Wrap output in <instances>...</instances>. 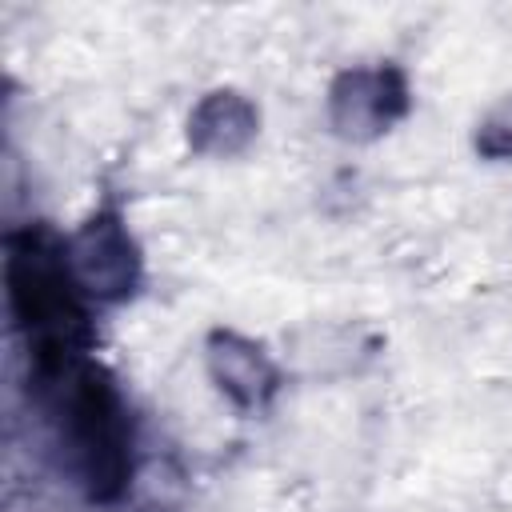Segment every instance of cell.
<instances>
[{
    "mask_svg": "<svg viewBox=\"0 0 512 512\" xmlns=\"http://www.w3.org/2000/svg\"><path fill=\"white\" fill-rule=\"evenodd\" d=\"M4 288L12 316L28 336L32 368H48L88 352V304L68 276L60 232H52L48 224L12 232L4 240Z\"/></svg>",
    "mask_w": 512,
    "mask_h": 512,
    "instance_id": "2",
    "label": "cell"
},
{
    "mask_svg": "<svg viewBox=\"0 0 512 512\" xmlns=\"http://www.w3.org/2000/svg\"><path fill=\"white\" fill-rule=\"evenodd\" d=\"M412 112L408 72L392 60L340 68L324 92V116L336 140L376 144Z\"/></svg>",
    "mask_w": 512,
    "mask_h": 512,
    "instance_id": "4",
    "label": "cell"
},
{
    "mask_svg": "<svg viewBox=\"0 0 512 512\" xmlns=\"http://www.w3.org/2000/svg\"><path fill=\"white\" fill-rule=\"evenodd\" d=\"M64 264L88 308L128 304L144 284L140 240L132 236L124 212L112 204L92 208L72 232H64Z\"/></svg>",
    "mask_w": 512,
    "mask_h": 512,
    "instance_id": "3",
    "label": "cell"
},
{
    "mask_svg": "<svg viewBox=\"0 0 512 512\" xmlns=\"http://www.w3.org/2000/svg\"><path fill=\"white\" fill-rule=\"evenodd\" d=\"M472 152L488 164H512V88L500 92L472 124Z\"/></svg>",
    "mask_w": 512,
    "mask_h": 512,
    "instance_id": "7",
    "label": "cell"
},
{
    "mask_svg": "<svg viewBox=\"0 0 512 512\" xmlns=\"http://www.w3.org/2000/svg\"><path fill=\"white\" fill-rule=\"evenodd\" d=\"M204 372L212 388L240 412V416H260L272 408V400L284 388V368L280 360L252 340L240 328H212L204 336Z\"/></svg>",
    "mask_w": 512,
    "mask_h": 512,
    "instance_id": "5",
    "label": "cell"
},
{
    "mask_svg": "<svg viewBox=\"0 0 512 512\" xmlns=\"http://www.w3.org/2000/svg\"><path fill=\"white\" fill-rule=\"evenodd\" d=\"M32 388L48 408L76 480L92 500H116L132 480V420L116 380L84 352L48 368H32Z\"/></svg>",
    "mask_w": 512,
    "mask_h": 512,
    "instance_id": "1",
    "label": "cell"
},
{
    "mask_svg": "<svg viewBox=\"0 0 512 512\" xmlns=\"http://www.w3.org/2000/svg\"><path fill=\"white\" fill-rule=\"evenodd\" d=\"M260 104L240 88H208L184 120V140L192 156L204 160H236L260 136Z\"/></svg>",
    "mask_w": 512,
    "mask_h": 512,
    "instance_id": "6",
    "label": "cell"
}]
</instances>
